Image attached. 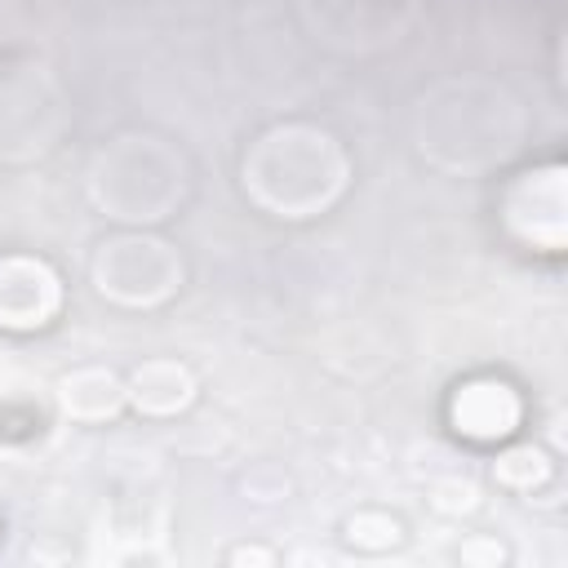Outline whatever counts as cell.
Masks as SVG:
<instances>
[{"instance_id":"cell-1","label":"cell","mask_w":568,"mask_h":568,"mask_svg":"<svg viewBox=\"0 0 568 568\" xmlns=\"http://www.w3.org/2000/svg\"><path fill=\"white\" fill-rule=\"evenodd\" d=\"M58 302V284L40 262H4L0 266V324L31 328Z\"/></svg>"}]
</instances>
